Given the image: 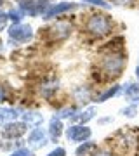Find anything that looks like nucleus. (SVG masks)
<instances>
[{
	"label": "nucleus",
	"instance_id": "ddd939ff",
	"mask_svg": "<svg viewBox=\"0 0 139 156\" xmlns=\"http://www.w3.org/2000/svg\"><path fill=\"white\" fill-rule=\"evenodd\" d=\"M96 115V109L94 108H89L87 111H83V113H78V115H73L71 116V122H80L83 125V123H87L89 120H92Z\"/></svg>",
	"mask_w": 139,
	"mask_h": 156
},
{
	"label": "nucleus",
	"instance_id": "bb28decb",
	"mask_svg": "<svg viewBox=\"0 0 139 156\" xmlns=\"http://www.w3.org/2000/svg\"><path fill=\"white\" fill-rule=\"evenodd\" d=\"M111 118H103V120H99V123H106V122H110Z\"/></svg>",
	"mask_w": 139,
	"mask_h": 156
},
{
	"label": "nucleus",
	"instance_id": "2eb2a0df",
	"mask_svg": "<svg viewBox=\"0 0 139 156\" xmlns=\"http://www.w3.org/2000/svg\"><path fill=\"white\" fill-rule=\"evenodd\" d=\"M120 90H122V87H120V85H113V87H110L106 92H103L101 95H97V102H104V101H108L110 97L117 95Z\"/></svg>",
	"mask_w": 139,
	"mask_h": 156
},
{
	"label": "nucleus",
	"instance_id": "dca6fc26",
	"mask_svg": "<svg viewBox=\"0 0 139 156\" xmlns=\"http://www.w3.org/2000/svg\"><path fill=\"white\" fill-rule=\"evenodd\" d=\"M94 147H96L94 142H85V144L78 146V147H77V156H85L90 149H94Z\"/></svg>",
	"mask_w": 139,
	"mask_h": 156
},
{
	"label": "nucleus",
	"instance_id": "20e7f679",
	"mask_svg": "<svg viewBox=\"0 0 139 156\" xmlns=\"http://www.w3.org/2000/svg\"><path fill=\"white\" fill-rule=\"evenodd\" d=\"M9 37L12 40H17V42H28L33 37V30L28 24H14L9 30Z\"/></svg>",
	"mask_w": 139,
	"mask_h": 156
},
{
	"label": "nucleus",
	"instance_id": "39448f33",
	"mask_svg": "<svg viewBox=\"0 0 139 156\" xmlns=\"http://www.w3.org/2000/svg\"><path fill=\"white\" fill-rule=\"evenodd\" d=\"M90 128L89 127H83V125H73L66 130V137L70 140H75V142H82V140L89 139L90 137Z\"/></svg>",
	"mask_w": 139,
	"mask_h": 156
},
{
	"label": "nucleus",
	"instance_id": "f3484780",
	"mask_svg": "<svg viewBox=\"0 0 139 156\" xmlns=\"http://www.w3.org/2000/svg\"><path fill=\"white\" fill-rule=\"evenodd\" d=\"M23 17H24V12H23L21 9H12V11L9 12V19L14 21L16 24H19V21H21Z\"/></svg>",
	"mask_w": 139,
	"mask_h": 156
},
{
	"label": "nucleus",
	"instance_id": "4be33fe9",
	"mask_svg": "<svg viewBox=\"0 0 139 156\" xmlns=\"http://www.w3.org/2000/svg\"><path fill=\"white\" fill-rule=\"evenodd\" d=\"M7 21H9V14H5V12H2V11H0V30H4V28H5Z\"/></svg>",
	"mask_w": 139,
	"mask_h": 156
},
{
	"label": "nucleus",
	"instance_id": "1a4fd4ad",
	"mask_svg": "<svg viewBox=\"0 0 139 156\" xmlns=\"http://www.w3.org/2000/svg\"><path fill=\"white\" fill-rule=\"evenodd\" d=\"M28 142L33 144L35 147H40V146H45L47 144V135L42 128H35L31 134L28 135Z\"/></svg>",
	"mask_w": 139,
	"mask_h": 156
},
{
	"label": "nucleus",
	"instance_id": "412c9836",
	"mask_svg": "<svg viewBox=\"0 0 139 156\" xmlns=\"http://www.w3.org/2000/svg\"><path fill=\"white\" fill-rule=\"evenodd\" d=\"M12 156H33V153L28 149V147H19L17 151L12 153Z\"/></svg>",
	"mask_w": 139,
	"mask_h": 156
},
{
	"label": "nucleus",
	"instance_id": "423d86ee",
	"mask_svg": "<svg viewBox=\"0 0 139 156\" xmlns=\"http://www.w3.org/2000/svg\"><path fill=\"white\" fill-rule=\"evenodd\" d=\"M26 132V123H16V122H9L5 123V127L2 128V137L5 139H14V137H21Z\"/></svg>",
	"mask_w": 139,
	"mask_h": 156
},
{
	"label": "nucleus",
	"instance_id": "9d476101",
	"mask_svg": "<svg viewBox=\"0 0 139 156\" xmlns=\"http://www.w3.org/2000/svg\"><path fill=\"white\" fill-rule=\"evenodd\" d=\"M123 95H125L132 104H136V102L139 101V83L129 82L127 85H123Z\"/></svg>",
	"mask_w": 139,
	"mask_h": 156
},
{
	"label": "nucleus",
	"instance_id": "cd10ccee",
	"mask_svg": "<svg viewBox=\"0 0 139 156\" xmlns=\"http://www.w3.org/2000/svg\"><path fill=\"white\" fill-rule=\"evenodd\" d=\"M136 76H137V78H139V66H137V68H136Z\"/></svg>",
	"mask_w": 139,
	"mask_h": 156
},
{
	"label": "nucleus",
	"instance_id": "7ed1b4c3",
	"mask_svg": "<svg viewBox=\"0 0 139 156\" xmlns=\"http://www.w3.org/2000/svg\"><path fill=\"white\" fill-rule=\"evenodd\" d=\"M19 9L24 14L38 16V14H45L49 11V2L47 0H23V2H19Z\"/></svg>",
	"mask_w": 139,
	"mask_h": 156
},
{
	"label": "nucleus",
	"instance_id": "f03ea898",
	"mask_svg": "<svg viewBox=\"0 0 139 156\" xmlns=\"http://www.w3.org/2000/svg\"><path fill=\"white\" fill-rule=\"evenodd\" d=\"M85 28H87V31L94 35H104L111 30V19L104 14H94V16L89 17Z\"/></svg>",
	"mask_w": 139,
	"mask_h": 156
},
{
	"label": "nucleus",
	"instance_id": "0eeeda50",
	"mask_svg": "<svg viewBox=\"0 0 139 156\" xmlns=\"http://www.w3.org/2000/svg\"><path fill=\"white\" fill-rule=\"evenodd\" d=\"M50 35V38L52 40H63L66 38L68 35H70V31H71V26L68 24V23H56L52 28L47 30Z\"/></svg>",
	"mask_w": 139,
	"mask_h": 156
},
{
	"label": "nucleus",
	"instance_id": "aec40b11",
	"mask_svg": "<svg viewBox=\"0 0 139 156\" xmlns=\"http://www.w3.org/2000/svg\"><path fill=\"white\" fill-rule=\"evenodd\" d=\"M83 4H92V5L103 7V9H108L110 7V4H106L104 0H83Z\"/></svg>",
	"mask_w": 139,
	"mask_h": 156
},
{
	"label": "nucleus",
	"instance_id": "a211bd4d",
	"mask_svg": "<svg viewBox=\"0 0 139 156\" xmlns=\"http://www.w3.org/2000/svg\"><path fill=\"white\" fill-rule=\"evenodd\" d=\"M122 115H123V116H129V118H134L136 115H137V108H136V104H130V106L123 108Z\"/></svg>",
	"mask_w": 139,
	"mask_h": 156
},
{
	"label": "nucleus",
	"instance_id": "c85d7f7f",
	"mask_svg": "<svg viewBox=\"0 0 139 156\" xmlns=\"http://www.w3.org/2000/svg\"><path fill=\"white\" fill-rule=\"evenodd\" d=\"M2 4H4V0H0V5H2Z\"/></svg>",
	"mask_w": 139,
	"mask_h": 156
},
{
	"label": "nucleus",
	"instance_id": "5701e85b",
	"mask_svg": "<svg viewBox=\"0 0 139 156\" xmlns=\"http://www.w3.org/2000/svg\"><path fill=\"white\" fill-rule=\"evenodd\" d=\"M47 156H66V151H64V147H56V149L50 151Z\"/></svg>",
	"mask_w": 139,
	"mask_h": 156
},
{
	"label": "nucleus",
	"instance_id": "f257e3e1",
	"mask_svg": "<svg viewBox=\"0 0 139 156\" xmlns=\"http://www.w3.org/2000/svg\"><path fill=\"white\" fill-rule=\"evenodd\" d=\"M101 66H103L106 75H110V76H118V75L123 71L125 57H123V54H120V52H111V54L103 57Z\"/></svg>",
	"mask_w": 139,
	"mask_h": 156
},
{
	"label": "nucleus",
	"instance_id": "6ab92c4d",
	"mask_svg": "<svg viewBox=\"0 0 139 156\" xmlns=\"http://www.w3.org/2000/svg\"><path fill=\"white\" fill-rule=\"evenodd\" d=\"M71 113H75V109L73 108H66V109H61V111L57 113V118L61 120V118H71L73 115Z\"/></svg>",
	"mask_w": 139,
	"mask_h": 156
},
{
	"label": "nucleus",
	"instance_id": "6e6552de",
	"mask_svg": "<svg viewBox=\"0 0 139 156\" xmlns=\"http://www.w3.org/2000/svg\"><path fill=\"white\" fill-rule=\"evenodd\" d=\"M77 7V4H73V2H61V4H56V5L49 7V11L44 14L45 19H50V17L57 16V14H61V12H66V11H71V9H75Z\"/></svg>",
	"mask_w": 139,
	"mask_h": 156
},
{
	"label": "nucleus",
	"instance_id": "393cba45",
	"mask_svg": "<svg viewBox=\"0 0 139 156\" xmlns=\"http://www.w3.org/2000/svg\"><path fill=\"white\" fill-rule=\"evenodd\" d=\"M5 99V92H4V87H0V102Z\"/></svg>",
	"mask_w": 139,
	"mask_h": 156
},
{
	"label": "nucleus",
	"instance_id": "f8f14e48",
	"mask_svg": "<svg viewBox=\"0 0 139 156\" xmlns=\"http://www.w3.org/2000/svg\"><path fill=\"white\" fill-rule=\"evenodd\" d=\"M49 134H50V137L54 140H57L59 137H61V134H63V123H61V120L57 116H54L52 120H50V123H49Z\"/></svg>",
	"mask_w": 139,
	"mask_h": 156
},
{
	"label": "nucleus",
	"instance_id": "4468645a",
	"mask_svg": "<svg viewBox=\"0 0 139 156\" xmlns=\"http://www.w3.org/2000/svg\"><path fill=\"white\" fill-rule=\"evenodd\" d=\"M23 118H24V123H26V125H40V123L44 122V116H42L40 113H33V111L24 113Z\"/></svg>",
	"mask_w": 139,
	"mask_h": 156
},
{
	"label": "nucleus",
	"instance_id": "c756f323",
	"mask_svg": "<svg viewBox=\"0 0 139 156\" xmlns=\"http://www.w3.org/2000/svg\"><path fill=\"white\" fill-rule=\"evenodd\" d=\"M16 2H23V0H16Z\"/></svg>",
	"mask_w": 139,
	"mask_h": 156
},
{
	"label": "nucleus",
	"instance_id": "b1692460",
	"mask_svg": "<svg viewBox=\"0 0 139 156\" xmlns=\"http://www.w3.org/2000/svg\"><path fill=\"white\" fill-rule=\"evenodd\" d=\"M113 2H115L117 5H130L134 0H113Z\"/></svg>",
	"mask_w": 139,
	"mask_h": 156
},
{
	"label": "nucleus",
	"instance_id": "a878e982",
	"mask_svg": "<svg viewBox=\"0 0 139 156\" xmlns=\"http://www.w3.org/2000/svg\"><path fill=\"white\" fill-rule=\"evenodd\" d=\"M94 156H111L110 153H106V151H101V153H96Z\"/></svg>",
	"mask_w": 139,
	"mask_h": 156
},
{
	"label": "nucleus",
	"instance_id": "9b49d317",
	"mask_svg": "<svg viewBox=\"0 0 139 156\" xmlns=\"http://www.w3.org/2000/svg\"><path fill=\"white\" fill-rule=\"evenodd\" d=\"M19 109H12V108H0V123H9L14 122L19 116Z\"/></svg>",
	"mask_w": 139,
	"mask_h": 156
}]
</instances>
